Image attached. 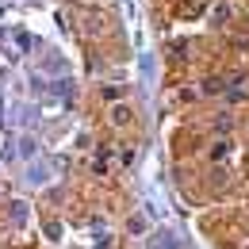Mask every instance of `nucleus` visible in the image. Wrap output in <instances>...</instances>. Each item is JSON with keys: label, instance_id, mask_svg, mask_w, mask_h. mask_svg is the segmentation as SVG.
Wrapping results in <instances>:
<instances>
[{"label": "nucleus", "instance_id": "1", "mask_svg": "<svg viewBox=\"0 0 249 249\" xmlns=\"http://www.w3.org/2000/svg\"><path fill=\"white\" fill-rule=\"evenodd\" d=\"M130 119H134V115H130L126 104H115V107H111V123L115 126H130Z\"/></svg>", "mask_w": 249, "mask_h": 249}, {"label": "nucleus", "instance_id": "2", "mask_svg": "<svg viewBox=\"0 0 249 249\" xmlns=\"http://www.w3.org/2000/svg\"><path fill=\"white\" fill-rule=\"evenodd\" d=\"M154 249H177V238H173V234H157Z\"/></svg>", "mask_w": 249, "mask_h": 249}, {"label": "nucleus", "instance_id": "3", "mask_svg": "<svg viewBox=\"0 0 249 249\" xmlns=\"http://www.w3.org/2000/svg\"><path fill=\"white\" fill-rule=\"evenodd\" d=\"M211 19H215V23H226V19H230V4H218V8H215V16H211Z\"/></svg>", "mask_w": 249, "mask_h": 249}, {"label": "nucleus", "instance_id": "4", "mask_svg": "<svg viewBox=\"0 0 249 249\" xmlns=\"http://www.w3.org/2000/svg\"><path fill=\"white\" fill-rule=\"evenodd\" d=\"M203 92H207V96L222 92V81H218V77H211V81H203Z\"/></svg>", "mask_w": 249, "mask_h": 249}, {"label": "nucleus", "instance_id": "5", "mask_svg": "<svg viewBox=\"0 0 249 249\" xmlns=\"http://www.w3.org/2000/svg\"><path fill=\"white\" fill-rule=\"evenodd\" d=\"M226 150H230V142H215V150H211V157H215V161H222V157H226Z\"/></svg>", "mask_w": 249, "mask_h": 249}]
</instances>
